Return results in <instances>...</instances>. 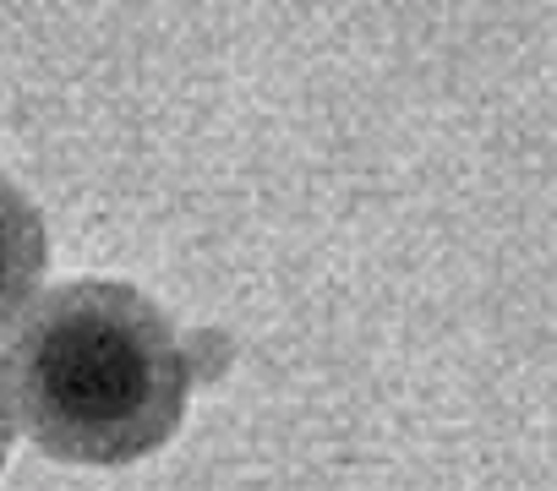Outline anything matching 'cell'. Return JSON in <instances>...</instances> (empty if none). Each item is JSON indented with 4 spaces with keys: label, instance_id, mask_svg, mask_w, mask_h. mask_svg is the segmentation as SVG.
<instances>
[{
    "label": "cell",
    "instance_id": "3957f363",
    "mask_svg": "<svg viewBox=\"0 0 557 491\" xmlns=\"http://www.w3.org/2000/svg\"><path fill=\"white\" fill-rule=\"evenodd\" d=\"M7 448H12V420H7V399H0V469H7Z\"/></svg>",
    "mask_w": 557,
    "mask_h": 491
},
{
    "label": "cell",
    "instance_id": "6da1fadb",
    "mask_svg": "<svg viewBox=\"0 0 557 491\" xmlns=\"http://www.w3.org/2000/svg\"><path fill=\"white\" fill-rule=\"evenodd\" d=\"M7 388L50 458L132 464L181 431L191 355L143 290L83 279L28 306L7 350Z\"/></svg>",
    "mask_w": 557,
    "mask_h": 491
},
{
    "label": "cell",
    "instance_id": "7a4b0ae2",
    "mask_svg": "<svg viewBox=\"0 0 557 491\" xmlns=\"http://www.w3.org/2000/svg\"><path fill=\"white\" fill-rule=\"evenodd\" d=\"M45 263H50V240L39 207L12 175H0V333L28 312Z\"/></svg>",
    "mask_w": 557,
    "mask_h": 491
}]
</instances>
